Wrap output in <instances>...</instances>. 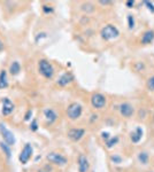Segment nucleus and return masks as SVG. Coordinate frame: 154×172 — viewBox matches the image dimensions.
Instances as JSON below:
<instances>
[{
	"instance_id": "nucleus-1",
	"label": "nucleus",
	"mask_w": 154,
	"mask_h": 172,
	"mask_svg": "<svg viewBox=\"0 0 154 172\" xmlns=\"http://www.w3.org/2000/svg\"><path fill=\"white\" fill-rule=\"evenodd\" d=\"M38 71H39V74H41V76L46 79L53 78V76H54V68H53V65L47 60H45V59L39 60V62H38Z\"/></svg>"
},
{
	"instance_id": "nucleus-2",
	"label": "nucleus",
	"mask_w": 154,
	"mask_h": 172,
	"mask_svg": "<svg viewBox=\"0 0 154 172\" xmlns=\"http://www.w3.org/2000/svg\"><path fill=\"white\" fill-rule=\"evenodd\" d=\"M82 112H83V107L80 103H77V102L70 103L68 106V108H67V116L71 121L78 119L82 116Z\"/></svg>"
},
{
	"instance_id": "nucleus-3",
	"label": "nucleus",
	"mask_w": 154,
	"mask_h": 172,
	"mask_svg": "<svg viewBox=\"0 0 154 172\" xmlns=\"http://www.w3.org/2000/svg\"><path fill=\"white\" fill-rule=\"evenodd\" d=\"M46 158H47V161L51 162L52 164L59 165V166H65V165L68 163L67 157L63 156V155L60 154V153H57V151H51V153H49Z\"/></svg>"
},
{
	"instance_id": "nucleus-4",
	"label": "nucleus",
	"mask_w": 154,
	"mask_h": 172,
	"mask_svg": "<svg viewBox=\"0 0 154 172\" xmlns=\"http://www.w3.org/2000/svg\"><path fill=\"white\" fill-rule=\"evenodd\" d=\"M119 35H120V32L117 30V28L112 25V24H108V25H106L101 29V37L106 40L115 39V38L119 37Z\"/></svg>"
},
{
	"instance_id": "nucleus-5",
	"label": "nucleus",
	"mask_w": 154,
	"mask_h": 172,
	"mask_svg": "<svg viewBox=\"0 0 154 172\" xmlns=\"http://www.w3.org/2000/svg\"><path fill=\"white\" fill-rule=\"evenodd\" d=\"M0 133H1V137H2V139L4 141L9 145L10 147L12 146H14L15 145V135H14V133L12 132L10 130H8L5 124H2V123H0Z\"/></svg>"
},
{
	"instance_id": "nucleus-6",
	"label": "nucleus",
	"mask_w": 154,
	"mask_h": 172,
	"mask_svg": "<svg viewBox=\"0 0 154 172\" xmlns=\"http://www.w3.org/2000/svg\"><path fill=\"white\" fill-rule=\"evenodd\" d=\"M32 154H33V148L32 146L30 143H25L24 147L22 148L20 155H18V161L22 163V164H27L30 158L32 157Z\"/></svg>"
},
{
	"instance_id": "nucleus-7",
	"label": "nucleus",
	"mask_w": 154,
	"mask_h": 172,
	"mask_svg": "<svg viewBox=\"0 0 154 172\" xmlns=\"http://www.w3.org/2000/svg\"><path fill=\"white\" fill-rule=\"evenodd\" d=\"M15 110V104L12 102L10 99L8 98H4L2 101H1V114L2 116L7 117V116H10Z\"/></svg>"
},
{
	"instance_id": "nucleus-8",
	"label": "nucleus",
	"mask_w": 154,
	"mask_h": 172,
	"mask_svg": "<svg viewBox=\"0 0 154 172\" xmlns=\"http://www.w3.org/2000/svg\"><path fill=\"white\" fill-rule=\"evenodd\" d=\"M91 104L94 109H102L106 106V96L101 93H94L91 96Z\"/></svg>"
},
{
	"instance_id": "nucleus-9",
	"label": "nucleus",
	"mask_w": 154,
	"mask_h": 172,
	"mask_svg": "<svg viewBox=\"0 0 154 172\" xmlns=\"http://www.w3.org/2000/svg\"><path fill=\"white\" fill-rule=\"evenodd\" d=\"M84 134H85V130L84 129H80V127H75V129H71V130H69L68 131V138L70 139V140L75 141V142H77V141H80L84 137Z\"/></svg>"
},
{
	"instance_id": "nucleus-10",
	"label": "nucleus",
	"mask_w": 154,
	"mask_h": 172,
	"mask_svg": "<svg viewBox=\"0 0 154 172\" xmlns=\"http://www.w3.org/2000/svg\"><path fill=\"white\" fill-rule=\"evenodd\" d=\"M44 117H45V121H46V124H53V123H55L57 119V111L54 109H52V108H46V109H44Z\"/></svg>"
},
{
	"instance_id": "nucleus-11",
	"label": "nucleus",
	"mask_w": 154,
	"mask_h": 172,
	"mask_svg": "<svg viewBox=\"0 0 154 172\" xmlns=\"http://www.w3.org/2000/svg\"><path fill=\"white\" fill-rule=\"evenodd\" d=\"M74 80V76L73 74H70V72H65V74H62L57 80V84L59 86H67L68 84H70L71 82Z\"/></svg>"
},
{
	"instance_id": "nucleus-12",
	"label": "nucleus",
	"mask_w": 154,
	"mask_h": 172,
	"mask_svg": "<svg viewBox=\"0 0 154 172\" xmlns=\"http://www.w3.org/2000/svg\"><path fill=\"white\" fill-rule=\"evenodd\" d=\"M119 109H120V114L123 117H130L133 114V107L130 103H128V102L121 103L120 107H119Z\"/></svg>"
},
{
	"instance_id": "nucleus-13",
	"label": "nucleus",
	"mask_w": 154,
	"mask_h": 172,
	"mask_svg": "<svg viewBox=\"0 0 154 172\" xmlns=\"http://www.w3.org/2000/svg\"><path fill=\"white\" fill-rule=\"evenodd\" d=\"M90 168L89 158L84 154H81L78 156V171L80 172H88Z\"/></svg>"
},
{
	"instance_id": "nucleus-14",
	"label": "nucleus",
	"mask_w": 154,
	"mask_h": 172,
	"mask_svg": "<svg viewBox=\"0 0 154 172\" xmlns=\"http://www.w3.org/2000/svg\"><path fill=\"white\" fill-rule=\"evenodd\" d=\"M154 39V31L152 30H148V31H146L144 35H143V37H141V44H144V45H147V44H151Z\"/></svg>"
},
{
	"instance_id": "nucleus-15",
	"label": "nucleus",
	"mask_w": 154,
	"mask_h": 172,
	"mask_svg": "<svg viewBox=\"0 0 154 172\" xmlns=\"http://www.w3.org/2000/svg\"><path fill=\"white\" fill-rule=\"evenodd\" d=\"M20 71H21V64L17 62V61H14V62L10 63V65H9V72H10L12 76L18 75Z\"/></svg>"
},
{
	"instance_id": "nucleus-16",
	"label": "nucleus",
	"mask_w": 154,
	"mask_h": 172,
	"mask_svg": "<svg viewBox=\"0 0 154 172\" xmlns=\"http://www.w3.org/2000/svg\"><path fill=\"white\" fill-rule=\"evenodd\" d=\"M0 149H1V151L5 154V156L7 157L8 160L12 157V149H10V146L7 145L5 141H1V142H0Z\"/></svg>"
},
{
	"instance_id": "nucleus-17",
	"label": "nucleus",
	"mask_w": 154,
	"mask_h": 172,
	"mask_svg": "<svg viewBox=\"0 0 154 172\" xmlns=\"http://www.w3.org/2000/svg\"><path fill=\"white\" fill-rule=\"evenodd\" d=\"M8 86V78H7V71L1 70L0 72V88H6Z\"/></svg>"
},
{
	"instance_id": "nucleus-18",
	"label": "nucleus",
	"mask_w": 154,
	"mask_h": 172,
	"mask_svg": "<svg viewBox=\"0 0 154 172\" xmlns=\"http://www.w3.org/2000/svg\"><path fill=\"white\" fill-rule=\"evenodd\" d=\"M141 135H143L141 129H140V127H137L136 132L131 133V141L135 142V143H137V142H139V140L141 139Z\"/></svg>"
},
{
	"instance_id": "nucleus-19",
	"label": "nucleus",
	"mask_w": 154,
	"mask_h": 172,
	"mask_svg": "<svg viewBox=\"0 0 154 172\" xmlns=\"http://www.w3.org/2000/svg\"><path fill=\"white\" fill-rule=\"evenodd\" d=\"M119 142V137H114V138H109L107 142H106V146H107V148H113L114 146L116 145Z\"/></svg>"
},
{
	"instance_id": "nucleus-20",
	"label": "nucleus",
	"mask_w": 154,
	"mask_h": 172,
	"mask_svg": "<svg viewBox=\"0 0 154 172\" xmlns=\"http://www.w3.org/2000/svg\"><path fill=\"white\" fill-rule=\"evenodd\" d=\"M138 158H139V161H140L141 164H147V163H148V155H147V153H145V151L139 153Z\"/></svg>"
},
{
	"instance_id": "nucleus-21",
	"label": "nucleus",
	"mask_w": 154,
	"mask_h": 172,
	"mask_svg": "<svg viewBox=\"0 0 154 172\" xmlns=\"http://www.w3.org/2000/svg\"><path fill=\"white\" fill-rule=\"evenodd\" d=\"M30 130L32 132H36L38 130V121L37 119H32L31 123H30Z\"/></svg>"
},
{
	"instance_id": "nucleus-22",
	"label": "nucleus",
	"mask_w": 154,
	"mask_h": 172,
	"mask_svg": "<svg viewBox=\"0 0 154 172\" xmlns=\"http://www.w3.org/2000/svg\"><path fill=\"white\" fill-rule=\"evenodd\" d=\"M128 23H129V29H133L135 26V18L132 15L128 16Z\"/></svg>"
},
{
	"instance_id": "nucleus-23",
	"label": "nucleus",
	"mask_w": 154,
	"mask_h": 172,
	"mask_svg": "<svg viewBox=\"0 0 154 172\" xmlns=\"http://www.w3.org/2000/svg\"><path fill=\"white\" fill-rule=\"evenodd\" d=\"M147 87H148L150 90L154 91V76L151 77V78H148V80H147Z\"/></svg>"
},
{
	"instance_id": "nucleus-24",
	"label": "nucleus",
	"mask_w": 154,
	"mask_h": 172,
	"mask_svg": "<svg viewBox=\"0 0 154 172\" xmlns=\"http://www.w3.org/2000/svg\"><path fill=\"white\" fill-rule=\"evenodd\" d=\"M31 116H32V110L29 109V110H28V111H27V114H25L24 121H29V119L31 118Z\"/></svg>"
},
{
	"instance_id": "nucleus-25",
	"label": "nucleus",
	"mask_w": 154,
	"mask_h": 172,
	"mask_svg": "<svg viewBox=\"0 0 154 172\" xmlns=\"http://www.w3.org/2000/svg\"><path fill=\"white\" fill-rule=\"evenodd\" d=\"M112 161H113L114 163H121V157L119 156H112Z\"/></svg>"
},
{
	"instance_id": "nucleus-26",
	"label": "nucleus",
	"mask_w": 154,
	"mask_h": 172,
	"mask_svg": "<svg viewBox=\"0 0 154 172\" xmlns=\"http://www.w3.org/2000/svg\"><path fill=\"white\" fill-rule=\"evenodd\" d=\"M43 10L45 12V13H52L53 12V8H49V6H43Z\"/></svg>"
},
{
	"instance_id": "nucleus-27",
	"label": "nucleus",
	"mask_w": 154,
	"mask_h": 172,
	"mask_svg": "<svg viewBox=\"0 0 154 172\" xmlns=\"http://www.w3.org/2000/svg\"><path fill=\"white\" fill-rule=\"evenodd\" d=\"M145 5H146V6H148V9H150V10H152V12L154 13V6H153V4L148 2V1H145Z\"/></svg>"
},
{
	"instance_id": "nucleus-28",
	"label": "nucleus",
	"mask_w": 154,
	"mask_h": 172,
	"mask_svg": "<svg viewBox=\"0 0 154 172\" xmlns=\"http://www.w3.org/2000/svg\"><path fill=\"white\" fill-rule=\"evenodd\" d=\"M101 137H102V139H106V140H108L109 139V134L106 132V133H102L101 134Z\"/></svg>"
},
{
	"instance_id": "nucleus-29",
	"label": "nucleus",
	"mask_w": 154,
	"mask_h": 172,
	"mask_svg": "<svg viewBox=\"0 0 154 172\" xmlns=\"http://www.w3.org/2000/svg\"><path fill=\"white\" fill-rule=\"evenodd\" d=\"M99 2H100L101 5H111V4H112L111 1H99Z\"/></svg>"
},
{
	"instance_id": "nucleus-30",
	"label": "nucleus",
	"mask_w": 154,
	"mask_h": 172,
	"mask_svg": "<svg viewBox=\"0 0 154 172\" xmlns=\"http://www.w3.org/2000/svg\"><path fill=\"white\" fill-rule=\"evenodd\" d=\"M127 6H129V7L133 6V1H128V2H127Z\"/></svg>"
},
{
	"instance_id": "nucleus-31",
	"label": "nucleus",
	"mask_w": 154,
	"mask_h": 172,
	"mask_svg": "<svg viewBox=\"0 0 154 172\" xmlns=\"http://www.w3.org/2000/svg\"><path fill=\"white\" fill-rule=\"evenodd\" d=\"M37 172H49V171H45V170H41V169H39V170H38Z\"/></svg>"
}]
</instances>
